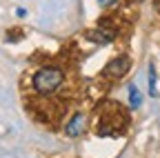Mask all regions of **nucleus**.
Returning <instances> with one entry per match:
<instances>
[{"instance_id":"nucleus-1","label":"nucleus","mask_w":160,"mask_h":158,"mask_svg":"<svg viewBox=\"0 0 160 158\" xmlns=\"http://www.w3.org/2000/svg\"><path fill=\"white\" fill-rule=\"evenodd\" d=\"M62 80H65V74L60 69H56V67H42L33 76V89L38 94L49 96V94H53L60 85H62Z\"/></svg>"},{"instance_id":"nucleus-2","label":"nucleus","mask_w":160,"mask_h":158,"mask_svg":"<svg viewBox=\"0 0 160 158\" xmlns=\"http://www.w3.org/2000/svg\"><path fill=\"white\" fill-rule=\"evenodd\" d=\"M129 71V58L127 56H120L116 58V60H111L105 69V76H111V78H120V76H125Z\"/></svg>"},{"instance_id":"nucleus-3","label":"nucleus","mask_w":160,"mask_h":158,"mask_svg":"<svg viewBox=\"0 0 160 158\" xmlns=\"http://www.w3.org/2000/svg\"><path fill=\"white\" fill-rule=\"evenodd\" d=\"M85 127H87V118H85V114H76L71 120L67 123L65 134H67L69 138H78L80 134H85Z\"/></svg>"},{"instance_id":"nucleus-4","label":"nucleus","mask_w":160,"mask_h":158,"mask_svg":"<svg viewBox=\"0 0 160 158\" xmlns=\"http://www.w3.org/2000/svg\"><path fill=\"white\" fill-rule=\"evenodd\" d=\"M89 40H93V43H111L113 40V31H107V29H96V31H91L89 33Z\"/></svg>"},{"instance_id":"nucleus-5","label":"nucleus","mask_w":160,"mask_h":158,"mask_svg":"<svg viewBox=\"0 0 160 158\" xmlns=\"http://www.w3.org/2000/svg\"><path fill=\"white\" fill-rule=\"evenodd\" d=\"M140 103H142V96H140V91L131 85V87H129V105L136 109V107H140Z\"/></svg>"},{"instance_id":"nucleus-6","label":"nucleus","mask_w":160,"mask_h":158,"mask_svg":"<svg viewBox=\"0 0 160 158\" xmlns=\"http://www.w3.org/2000/svg\"><path fill=\"white\" fill-rule=\"evenodd\" d=\"M149 94L156 96V76H153V69H149Z\"/></svg>"}]
</instances>
